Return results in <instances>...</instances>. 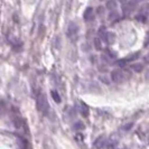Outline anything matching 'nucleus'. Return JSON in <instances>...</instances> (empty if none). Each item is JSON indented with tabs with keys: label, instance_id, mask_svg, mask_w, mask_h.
I'll return each mask as SVG.
<instances>
[{
	"label": "nucleus",
	"instance_id": "obj_5",
	"mask_svg": "<svg viewBox=\"0 0 149 149\" xmlns=\"http://www.w3.org/2000/svg\"><path fill=\"white\" fill-rule=\"evenodd\" d=\"M94 17H95V13H94V9L92 7H88L85 9V11H84V14H83V18H84V20L86 22H92L93 19H94Z\"/></svg>",
	"mask_w": 149,
	"mask_h": 149
},
{
	"label": "nucleus",
	"instance_id": "obj_11",
	"mask_svg": "<svg viewBox=\"0 0 149 149\" xmlns=\"http://www.w3.org/2000/svg\"><path fill=\"white\" fill-rule=\"evenodd\" d=\"M93 44H94V48H95L97 51H102V49H103V42H102L99 37L94 38Z\"/></svg>",
	"mask_w": 149,
	"mask_h": 149
},
{
	"label": "nucleus",
	"instance_id": "obj_17",
	"mask_svg": "<svg viewBox=\"0 0 149 149\" xmlns=\"http://www.w3.org/2000/svg\"><path fill=\"white\" fill-rule=\"evenodd\" d=\"M74 128L75 129H79V130H81V129H83L84 128V125H83L82 122H77V123H75V126H74Z\"/></svg>",
	"mask_w": 149,
	"mask_h": 149
},
{
	"label": "nucleus",
	"instance_id": "obj_8",
	"mask_svg": "<svg viewBox=\"0 0 149 149\" xmlns=\"http://www.w3.org/2000/svg\"><path fill=\"white\" fill-rule=\"evenodd\" d=\"M130 68H131V71H134L136 73H140L143 70V64L142 63H134L130 65Z\"/></svg>",
	"mask_w": 149,
	"mask_h": 149
},
{
	"label": "nucleus",
	"instance_id": "obj_15",
	"mask_svg": "<svg viewBox=\"0 0 149 149\" xmlns=\"http://www.w3.org/2000/svg\"><path fill=\"white\" fill-rule=\"evenodd\" d=\"M117 65L119 67H125L126 65H127V63H126V61L125 60H119V61H117V63H116Z\"/></svg>",
	"mask_w": 149,
	"mask_h": 149
},
{
	"label": "nucleus",
	"instance_id": "obj_1",
	"mask_svg": "<svg viewBox=\"0 0 149 149\" xmlns=\"http://www.w3.org/2000/svg\"><path fill=\"white\" fill-rule=\"evenodd\" d=\"M97 34H99V38L105 43V44L108 45H111L114 43V40H116V34L113 33V31H109V30H107L104 26H101L99 30H97Z\"/></svg>",
	"mask_w": 149,
	"mask_h": 149
},
{
	"label": "nucleus",
	"instance_id": "obj_6",
	"mask_svg": "<svg viewBox=\"0 0 149 149\" xmlns=\"http://www.w3.org/2000/svg\"><path fill=\"white\" fill-rule=\"evenodd\" d=\"M79 110H80V113L82 114L83 117H88L89 116V107L85 104L83 101L79 102Z\"/></svg>",
	"mask_w": 149,
	"mask_h": 149
},
{
	"label": "nucleus",
	"instance_id": "obj_18",
	"mask_svg": "<svg viewBox=\"0 0 149 149\" xmlns=\"http://www.w3.org/2000/svg\"><path fill=\"white\" fill-rule=\"evenodd\" d=\"M118 1H120V2H122V3H125V2H127L128 0H118Z\"/></svg>",
	"mask_w": 149,
	"mask_h": 149
},
{
	"label": "nucleus",
	"instance_id": "obj_16",
	"mask_svg": "<svg viewBox=\"0 0 149 149\" xmlns=\"http://www.w3.org/2000/svg\"><path fill=\"white\" fill-rule=\"evenodd\" d=\"M100 80H101L103 83H105V84H110V80H109L107 76H103V75H102V76H100Z\"/></svg>",
	"mask_w": 149,
	"mask_h": 149
},
{
	"label": "nucleus",
	"instance_id": "obj_7",
	"mask_svg": "<svg viewBox=\"0 0 149 149\" xmlns=\"http://www.w3.org/2000/svg\"><path fill=\"white\" fill-rule=\"evenodd\" d=\"M105 143H107V139H105L103 136L99 137L95 142H94V147L97 149H102L103 147H105Z\"/></svg>",
	"mask_w": 149,
	"mask_h": 149
},
{
	"label": "nucleus",
	"instance_id": "obj_3",
	"mask_svg": "<svg viewBox=\"0 0 149 149\" xmlns=\"http://www.w3.org/2000/svg\"><path fill=\"white\" fill-rule=\"evenodd\" d=\"M37 105H38V109L43 112L44 114H47V112L49 110V105H48L47 99H46V97H45L44 94H40L37 97Z\"/></svg>",
	"mask_w": 149,
	"mask_h": 149
},
{
	"label": "nucleus",
	"instance_id": "obj_14",
	"mask_svg": "<svg viewBox=\"0 0 149 149\" xmlns=\"http://www.w3.org/2000/svg\"><path fill=\"white\" fill-rule=\"evenodd\" d=\"M110 19H113V18H116V19H118L119 18V13L117 11V10H112L111 13H110Z\"/></svg>",
	"mask_w": 149,
	"mask_h": 149
},
{
	"label": "nucleus",
	"instance_id": "obj_9",
	"mask_svg": "<svg viewBox=\"0 0 149 149\" xmlns=\"http://www.w3.org/2000/svg\"><path fill=\"white\" fill-rule=\"evenodd\" d=\"M136 19L140 22H147V10L146 11H140L138 15L136 16Z\"/></svg>",
	"mask_w": 149,
	"mask_h": 149
},
{
	"label": "nucleus",
	"instance_id": "obj_12",
	"mask_svg": "<svg viewBox=\"0 0 149 149\" xmlns=\"http://www.w3.org/2000/svg\"><path fill=\"white\" fill-rule=\"evenodd\" d=\"M117 0H109L108 2H107V5H105V7L108 8L109 10H116L117 9Z\"/></svg>",
	"mask_w": 149,
	"mask_h": 149
},
{
	"label": "nucleus",
	"instance_id": "obj_4",
	"mask_svg": "<svg viewBox=\"0 0 149 149\" xmlns=\"http://www.w3.org/2000/svg\"><path fill=\"white\" fill-rule=\"evenodd\" d=\"M111 80L114 83H121L125 80V74H123V72H122L121 70H119V68L113 70L111 72Z\"/></svg>",
	"mask_w": 149,
	"mask_h": 149
},
{
	"label": "nucleus",
	"instance_id": "obj_19",
	"mask_svg": "<svg viewBox=\"0 0 149 149\" xmlns=\"http://www.w3.org/2000/svg\"><path fill=\"white\" fill-rule=\"evenodd\" d=\"M139 1H142V0H139Z\"/></svg>",
	"mask_w": 149,
	"mask_h": 149
},
{
	"label": "nucleus",
	"instance_id": "obj_10",
	"mask_svg": "<svg viewBox=\"0 0 149 149\" xmlns=\"http://www.w3.org/2000/svg\"><path fill=\"white\" fill-rule=\"evenodd\" d=\"M139 56H140V53L137 52V53H134V54H130L129 56H127L126 58H123V60L126 61V63H130V62H134V61L138 60L139 58Z\"/></svg>",
	"mask_w": 149,
	"mask_h": 149
},
{
	"label": "nucleus",
	"instance_id": "obj_13",
	"mask_svg": "<svg viewBox=\"0 0 149 149\" xmlns=\"http://www.w3.org/2000/svg\"><path fill=\"white\" fill-rule=\"evenodd\" d=\"M51 94H52V97L53 100L56 102V103H61V101H62V99H61V95L58 94V92L57 91H55V90H53L52 92H51Z\"/></svg>",
	"mask_w": 149,
	"mask_h": 149
},
{
	"label": "nucleus",
	"instance_id": "obj_2",
	"mask_svg": "<svg viewBox=\"0 0 149 149\" xmlns=\"http://www.w3.org/2000/svg\"><path fill=\"white\" fill-rule=\"evenodd\" d=\"M79 30H80V28H79L77 24L75 22H71L68 24V26H67V37L71 38L72 40H74V38H76V36L79 35Z\"/></svg>",
	"mask_w": 149,
	"mask_h": 149
}]
</instances>
